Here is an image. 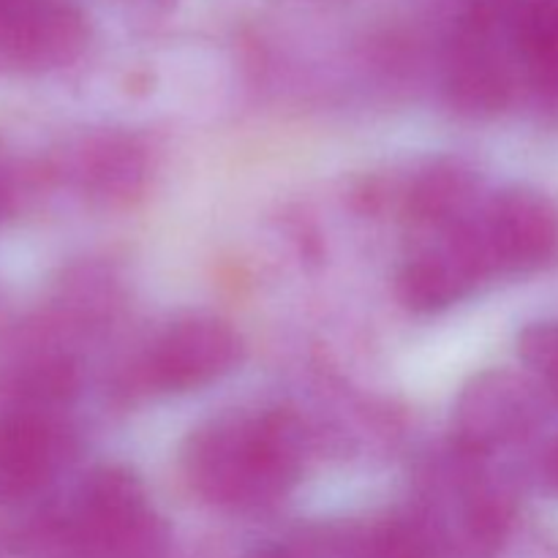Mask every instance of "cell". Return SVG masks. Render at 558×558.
I'll use <instances>...</instances> for the list:
<instances>
[{
	"label": "cell",
	"instance_id": "6da1fadb",
	"mask_svg": "<svg viewBox=\"0 0 558 558\" xmlns=\"http://www.w3.org/2000/svg\"><path fill=\"white\" fill-rule=\"evenodd\" d=\"M303 466V434L289 414H223L191 430L183 469L210 505L251 510L281 499Z\"/></svg>",
	"mask_w": 558,
	"mask_h": 558
},
{
	"label": "cell",
	"instance_id": "7a4b0ae2",
	"mask_svg": "<svg viewBox=\"0 0 558 558\" xmlns=\"http://www.w3.org/2000/svg\"><path fill=\"white\" fill-rule=\"evenodd\" d=\"M71 545L82 558H169L167 537L147 507L140 480L125 469H98L80 490Z\"/></svg>",
	"mask_w": 558,
	"mask_h": 558
},
{
	"label": "cell",
	"instance_id": "3957f363",
	"mask_svg": "<svg viewBox=\"0 0 558 558\" xmlns=\"http://www.w3.org/2000/svg\"><path fill=\"white\" fill-rule=\"evenodd\" d=\"M472 229L490 276H523L558 256V207L537 191L494 196Z\"/></svg>",
	"mask_w": 558,
	"mask_h": 558
},
{
	"label": "cell",
	"instance_id": "277c9868",
	"mask_svg": "<svg viewBox=\"0 0 558 558\" xmlns=\"http://www.w3.org/2000/svg\"><path fill=\"white\" fill-rule=\"evenodd\" d=\"M90 41L76 0H0V65L52 71L74 63Z\"/></svg>",
	"mask_w": 558,
	"mask_h": 558
},
{
	"label": "cell",
	"instance_id": "5b68a950",
	"mask_svg": "<svg viewBox=\"0 0 558 558\" xmlns=\"http://www.w3.org/2000/svg\"><path fill=\"white\" fill-rule=\"evenodd\" d=\"M510 33L458 20L445 52V90L452 107L472 118L505 109L515 85Z\"/></svg>",
	"mask_w": 558,
	"mask_h": 558
},
{
	"label": "cell",
	"instance_id": "8992f818",
	"mask_svg": "<svg viewBox=\"0 0 558 558\" xmlns=\"http://www.w3.org/2000/svg\"><path fill=\"white\" fill-rule=\"evenodd\" d=\"M240 363V338L227 322L189 316L163 332L147 360V379L161 392H191L213 385Z\"/></svg>",
	"mask_w": 558,
	"mask_h": 558
},
{
	"label": "cell",
	"instance_id": "52a82bcc",
	"mask_svg": "<svg viewBox=\"0 0 558 558\" xmlns=\"http://www.w3.org/2000/svg\"><path fill=\"white\" fill-rule=\"evenodd\" d=\"M483 278H490L472 223L452 227L436 248L409 259L398 276V294L403 305L417 314L450 308L466 298Z\"/></svg>",
	"mask_w": 558,
	"mask_h": 558
},
{
	"label": "cell",
	"instance_id": "ba28073f",
	"mask_svg": "<svg viewBox=\"0 0 558 558\" xmlns=\"http://www.w3.org/2000/svg\"><path fill=\"white\" fill-rule=\"evenodd\" d=\"M537 392L510 374H485L458 401L463 450L485 452L526 434L537 423Z\"/></svg>",
	"mask_w": 558,
	"mask_h": 558
},
{
	"label": "cell",
	"instance_id": "9c48e42d",
	"mask_svg": "<svg viewBox=\"0 0 558 558\" xmlns=\"http://www.w3.org/2000/svg\"><path fill=\"white\" fill-rule=\"evenodd\" d=\"M54 456V434L41 417L31 412L0 417V499L36 494L52 474Z\"/></svg>",
	"mask_w": 558,
	"mask_h": 558
},
{
	"label": "cell",
	"instance_id": "30bf717a",
	"mask_svg": "<svg viewBox=\"0 0 558 558\" xmlns=\"http://www.w3.org/2000/svg\"><path fill=\"white\" fill-rule=\"evenodd\" d=\"M510 38L529 85L558 104V0H523Z\"/></svg>",
	"mask_w": 558,
	"mask_h": 558
},
{
	"label": "cell",
	"instance_id": "8fae6325",
	"mask_svg": "<svg viewBox=\"0 0 558 558\" xmlns=\"http://www.w3.org/2000/svg\"><path fill=\"white\" fill-rule=\"evenodd\" d=\"M466 199V180L456 169H434L412 191L414 218L428 223H447L456 218Z\"/></svg>",
	"mask_w": 558,
	"mask_h": 558
},
{
	"label": "cell",
	"instance_id": "7c38bea8",
	"mask_svg": "<svg viewBox=\"0 0 558 558\" xmlns=\"http://www.w3.org/2000/svg\"><path fill=\"white\" fill-rule=\"evenodd\" d=\"M518 354L558 403V322H537L518 336Z\"/></svg>",
	"mask_w": 558,
	"mask_h": 558
},
{
	"label": "cell",
	"instance_id": "4fadbf2b",
	"mask_svg": "<svg viewBox=\"0 0 558 558\" xmlns=\"http://www.w3.org/2000/svg\"><path fill=\"white\" fill-rule=\"evenodd\" d=\"M456 5L458 20L512 33V22L521 11L523 0H456Z\"/></svg>",
	"mask_w": 558,
	"mask_h": 558
},
{
	"label": "cell",
	"instance_id": "5bb4252c",
	"mask_svg": "<svg viewBox=\"0 0 558 558\" xmlns=\"http://www.w3.org/2000/svg\"><path fill=\"white\" fill-rule=\"evenodd\" d=\"M545 477L554 485V490H558V439L550 445L548 458H545Z\"/></svg>",
	"mask_w": 558,
	"mask_h": 558
},
{
	"label": "cell",
	"instance_id": "9a60e30c",
	"mask_svg": "<svg viewBox=\"0 0 558 558\" xmlns=\"http://www.w3.org/2000/svg\"><path fill=\"white\" fill-rule=\"evenodd\" d=\"M245 558H292L287 554V550H281V548H259V550H254V554H248Z\"/></svg>",
	"mask_w": 558,
	"mask_h": 558
},
{
	"label": "cell",
	"instance_id": "2e32d148",
	"mask_svg": "<svg viewBox=\"0 0 558 558\" xmlns=\"http://www.w3.org/2000/svg\"><path fill=\"white\" fill-rule=\"evenodd\" d=\"M0 210H3V194H0Z\"/></svg>",
	"mask_w": 558,
	"mask_h": 558
}]
</instances>
